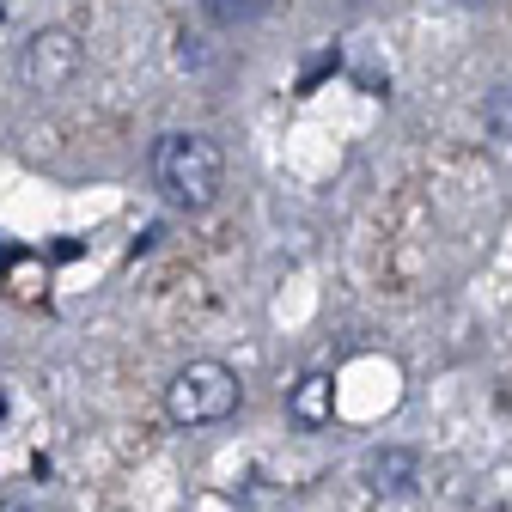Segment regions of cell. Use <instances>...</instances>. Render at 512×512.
<instances>
[{"instance_id": "7a4b0ae2", "label": "cell", "mask_w": 512, "mask_h": 512, "mask_svg": "<svg viewBox=\"0 0 512 512\" xmlns=\"http://www.w3.org/2000/svg\"><path fill=\"white\" fill-rule=\"evenodd\" d=\"M244 403V384L226 360H189L171 384H165V415L177 427H208V421H226L232 409Z\"/></svg>"}, {"instance_id": "3957f363", "label": "cell", "mask_w": 512, "mask_h": 512, "mask_svg": "<svg viewBox=\"0 0 512 512\" xmlns=\"http://www.w3.org/2000/svg\"><path fill=\"white\" fill-rule=\"evenodd\" d=\"M80 37L74 31H61V25H43L19 43V86L25 92H61V86H74L80 74Z\"/></svg>"}, {"instance_id": "8992f818", "label": "cell", "mask_w": 512, "mask_h": 512, "mask_svg": "<svg viewBox=\"0 0 512 512\" xmlns=\"http://www.w3.org/2000/svg\"><path fill=\"white\" fill-rule=\"evenodd\" d=\"M202 13L214 25H250V19L269 13V0H202Z\"/></svg>"}, {"instance_id": "277c9868", "label": "cell", "mask_w": 512, "mask_h": 512, "mask_svg": "<svg viewBox=\"0 0 512 512\" xmlns=\"http://www.w3.org/2000/svg\"><path fill=\"white\" fill-rule=\"evenodd\" d=\"M415 476H421V458L409 452V445H378V452H366V464H360V482H366V494H378V500L409 494Z\"/></svg>"}, {"instance_id": "52a82bcc", "label": "cell", "mask_w": 512, "mask_h": 512, "mask_svg": "<svg viewBox=\"0 0 512 512\" xmlns=\"http://www.w3.org/2000/svg\"><path fill=\"white\" fill-rule=\"evenodd\" d=\"M482 122H488V135H494V141H512V80L488 92V104H482Z\"/></svg>"}, {"instance_id": "5b68a950", "label": "cell", "mask_w": 512, "mask_h": 512, "mask_svg": "<svg viewBox=\"0 0 512 512\" xmlns=\"http://www.w3.org/2000/svg\"><path fill=\"white\" fill-rule=\"evenodd\" d=\"M287 415H293L305 433L330 427V421H336V378H330V372H305L293 391H287Z\"/></svg>"}, {"instance_id": "9c48e42d", "label": "cell", "mask_w": 512, "mask_h": 512, "mask_svg": "<svg viewBox=\"0 0 512 512\" xmlns=\"http://www.w3.org/2000/svg\"><path fill=\"white\" fill-rule=\"evenodd\" d=\"M0 25H7V0H0Z\"/></svg>"}, {"instance_id": "ba28073f", "label": "cell", "mask_w": 512, "mask_h": 512, "mask_svg": "<svg viewBox=\"0 0 512 512\" xmlns=\"http://www.w3.org/2000/svg\"><path fill=\"white\" fill-rule=\"evenodd\" d=\"M445 7H482V0H445Z\"/></svg>"}, {"instance_id": "6da1fadb", "label": "cell", "mask_w": 512, "mask_h": 512, "mask_svg": "<svg viewBox=\"0 0 512 512\" xmlns=\"http://www.w3.org/2000/svg\"><path fill=\"white\" fill-rule=\"evenodd\" d=\"M147 171H153V189L183 208V214H202L220 202V183H226V153L208 141V135H183V128H171V135L153 141L147 153Z\"/></svg>"}]
</instances>
